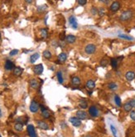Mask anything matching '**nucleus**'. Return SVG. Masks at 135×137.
Listing matches in <instances>:
<instances>
[{
    "label": "nucleus",
    "mask_w": 135,
    "mask_h": 137,
    "mask_svg": "<svg viewBox=\"0 0 135 137\" xmlns=\"http://www.w3.org/2000/svg\"><path fill=\"white\" fill-rule=\"evenodd\" d=\"M40 109L42 110V116L44 119H49L50 116H51V113L45 106H43L42 105H40Z\"/></svg>",
    "instance_id": "obj_8"
},
{
    "label": "nucleus",
    "mask_w": 135,
    "mask_h": 137,
    "mask_svg": "<svg viewBox=\"0 0 135 137\" xmlns=\"http://www.w3.org/2000/svg\"><path fill=\"white\" fill-rule=\"evenodd\" d=\"M37 127L39 129L43 130H47L50 129L48 124H47L44 121H37Z\"/></svg>",
    "instance_id": "obj_6"
},
{
    "label": "nucleus",
    "mask_w": 135,
    "mask_h": 137,
    "mask_svg": "<svg viewBox=\"0 0 135 137\" xmlns=\"http://www.w3.org/2000/svg\"><path fill=\"white\" fill-rule=\"evenodd\" d=\"M0 39H1V32H0Z\"/></svg>",
    "instance_id": "obj_46"
},
{
    "label": "nucleus",
    "mask_w": 135,
    "mask_h": 137,
    "mask_svg": "<svg viewBox=\"0 0 135 137\" xmlns=\"http://www.w3.org/2000/svg\"><path fill=\"white\" fill-rule=\"evenodd\" d=\"M108 64H109V60L107 59V58H103L101 61H100V66L101 67H107L108 66Z\"/></svg>",
    "instance_id": "obj_34"
},
{
    "label": "nucleus",
    "mask_w": 135,
    "mask_h": 137,
    "mask_svg": "<svg viewBox=\"0 0 135 137\" xmlns=\"http://www.w3.org/2000/svg\"><path fill=\"white\" fill-rule=\"evenodd\" d=\"M129 116H130V118L133 120V121H135V110H133L130 111Z\"/></svg>",
    "instance_id": "obj_39"
},
{
    "label": "nucleus",
    "mask_w": 135,
    "mask_h": 137,
    "mask_svg": "<svg viewBox=\"0 0 135 137\" xmlns=\"http://www.w3.org/2000/svg\"><path fill=\"white\" fill-rule=\"evenodd\" d=\"M77 3L80 6H85L87 3V0H77Z\"/></svg>",
    "instance_id": "obj_38"
},
{
    "label": "nucleus",
    "mask_w": 135,
    "mask_h": 137,
    "mask_svg": "<svg viewBox=\"0 0 135 137\" xmlns=\"http://www.w3.org/2000/svg\"><path fill=\"white\" fill-rule=\"evenodd\" d=\"M29 85H30V86H31L32 89H35V90L39 88V86H40V83H39V82L37 79H35V78L30 80V81H29Z\"/></svg>",
    "instance_id": "obj_17"
},
{
    "label": "nucleus",
    "mask_w": 135,
    "mask_h": 137,
    "mask_svg": "<svg viewBox=\"0 0 135 137\" xmlns=\"http://www.w3.org/2000/svg\"><path fill=\"white\" fill-rule=\"evenodd\" d=\"M65 38H66V37H65V32H62V33H61V37H60V39H61V40L63 41Z\"/></svg>",
    "instance_id": "obj_40"
},
{
    "label": "nucleus",
    "mask_w": 135,
    "mask_h": 137,
    "mask_svg": "<svg viewBox=\"0 0 135 137\" xmlns=\"http://www.w3.org/2000/svg\"><path fill=\"white\" fill-rule=\"evenodd\" d=\"M114 101L115 102V105H116L118 107H121L122 106V101H121V99L120 97H119V95H114Z\"/></svg>",
    "instance_id": "obj_24"
},
{
    "label": "nucleus",
    "mask_w": 135,
    "mask_h": 137,
    "mask_svg": "<svg viewBox=\"0 0 135 137\" xmlns=\"http://www.w3.org/2000/svg\"><path fill=\"white\" fill-rule=\"evenodd\" d=\"M69 23L74 29H77L78 23H77V19L75 18V16H70L69 17Z\"/></svg>",
    "instance_id": "obj_10"
},
{
    "label": "nucleus",
    "mask_w": 135,
    "mask_h": 137,
    "mask_svg": "<svg viewBox=\"0 0 135 137\" xmlns=\"http://www.w3.org/2000/svg\"><path fill=\"white\" fill-rule=\"evenodd\" d=\"M29 109H30V111L31 112L37 113L39 110H40V104H39L37 101H35V100H32V101H31V104H30Z\"/></svg>",
    "instance_id": "obj_4"
},
{
    "label": "nucleus",
    "mask_w": 135,
    "mask_h": 137,
    "mask_svg": "<svg viewBox=\"0 0 135 137\" xmlns=\"http://www.w3.org/2000/svg\"><path fill=\"white\" fill-rule=\"evenodd\" d=\"M0 137H2V136H1V135H0Z\"/></svg>",
    "instance_id": "obj_47"
},
{
    "label": "nucleus",
    "mask_w": 135,
    "mask_h": 137,
    "mask_svg": "<svg viewBox=\"0 0 135 137\" xmlns=\"http://www.w3.org/2000/svg\"><path fill=\"white\" fill-rule=\"evenodd\" d=\"M88 112H89V115L91 117H94V118H96V117L99 116V110L95 106H90L89 107Z\"/></svg>",
    "instance_id": "obj_3"
},
{
    "label": "nucleus",
    "mask_w": 135,
    "mask_h": 137,
    "mask_svg": "<svg viewBox=\"0 0 135 137\" xmlns=\"http://www.w3.org/2000/svg\"><path fill=\"white\" fill-rule=\"evenodd\" d=\"M47 9V6L46 5V4H43V5L38 6L37 11L38 13H43V12H45Z\"/></svg>",
    "instance_id": "obj_32"
},
{
    "label": "nucleus",
    "mask_w": 135,
    "mask_h": 137,
    "mask_svg": "<svg viewBox=\"0 0 135 137\" xmlns=\"http://www.w3.org/2000/svg\"><path fill=\"white\" fill-rule=\"evenodd\" d=\"M27 131L29 137H37V135L36 133L35 128L32 125H28L27 127Z\"/></svg>",
    "instance_id": "obj_7"
},
{
    "label": "nucleus",
    "mask_w": 135,
    "mask_h": 137,
    "mask_svg": "<svg viewBox=\"0 0 135 137\" xmlns=\"http://www.w3.org/2000/svg\"><path fill=\"white\" fill-rule=\"evenodd\" d=\"M15 68L14 63L10 60H7L5 62V64H4V69L6 71H12Z\"/></svg>",
    "instance_id": "obj_11"
},
{
    "label": "nucleus",
    "mask_w": 135,
    "mask_h": 137,
    "mask_svg": "<svg viewBox=\"0 0 135 137\" xmlns=\"http://www.w3.org/2000/svg\"><path fill=\"white\" fill-rule=\"evenodd\" d=\"M110 65H111V67H112L113 69L116 70V69L118 68V66H119V60L117 59V58H111L110 59Z\"/></svg>",
    "instance_id": "obj_22"
},
{
    "label": "nucleus",
    "mask_w": 135,
    "mask_h": 137,
    "mask_svg": "<svg viewBox=\"0 0 135 137\" xmlns=\"http://www.w3.org/2000/svg\"><path fill=\"white\" fill-rule=\"evenodd\" d=\"M83 137H92L91 136H89V135H86V136H84Z\"/></svg>",
    "instance_id": "obj_45"
},
{
    "label": "nucleus",
    "mask_w": 135,
    "mask_h": 137,
    "mask_svg": "<svg viewBox=\"0 0 135 137\" xmlns=\"http://www.w3.org/2000/svg\"><path fill=\"white\" fill-rule=\"evenodd\" d=\"M133 16H134V13L131 10L124 11L119 16V20L121 22H127L128 20H130L133 18Z\"/></svg>",
    "instance_id": "obj_1"
},
{
    "label": "nucleus",
    "mask_w": 135,
    "mask_h": 137,
    "mask_svg": "<svg viewBox=\"0 0 135 137\" xmlns=\"http://www.w3.org/2000/svg\"><path fill=\"white\" fill-rule=\"evenodd\" d=\"M100 3H104V4H108L109 2H110V0H99Z\"/></svg>",
    "instance_id": "obj_42"
},
{
    "label": "nucleus",
    "mask_w": 135,
    "mask_h": 137,
    "mask_svg": "<svg viewBox=\"0 0 135 137\" xmlns=\"http://www.w3.org/2000/svg\"><path fill=\"white\" fill-rule=\"evenodd\" d=\"M41 36L42 38H47L48 37V30L47 28H42L41 29Z\"/></svg>",
    "instance_id": "obj_31"
},
{
    "label": "nucleus",
    "mask_w": 135,
    "mask_h": 137,
    "mask_svg": "<svg viewBox=\"0 0 135 137\" xmlns=\"http://www.w3.org/2000/svg\"><path fill=\"white\" fill-rule=\"evenodd\" d=\"M70 122L71 123V125H73V126L75 127H79L81 125V120H80L79 118H77V117H71V118L69 119Z\"/></svg>",
    "instance_id": "obj_5"
},
{
    "label": "nucleus",
    "mask_w": 135,
    "mask_h": 137,
    "mask_svg": "<svg viewBox=\"0 0 135 137\" xmlns=\"http://www.w3.org/2000/svg\"><path fill=\"white\" fill-rule=\"evenodd\" d=\"M66 41L67 43H70V44H73V43L75 42L76 41V37L72 35V34H69L66 37Z\"/></svg>",
    "instance_id": "obj_20"
},
{
    "label": "nucleus",
    "mask_w": 135,
    "mask_h": 137,
    "mask_svg": "<svg viewBox=\"0 0 135 137\" xmlns=\"http://www.w3.org/2000/svg\"><path fill=\"white\" fill-rule=\"evenodd\" d=\"M43 66L42 64H37L33 67V71L36 75H41L43 72Z\"/></svg>",
    "instance_id": "obj_13"
},
{
    "label": "nucleus",
    "mask_w": 135,
    "mask_h": 137,
    "mask_svg": "<svg viewBox=\"0 0 135 137\" xmlns=\"http://www.w3.org/2000/svg\"><path fill=\"white\" fill-rule=\"evenodd\" d=\"M76 117L80 120H86L87 118V113L83 110H80L76 111Z\"/></svg>",
    "instance_id": "obj_14"
},
{
    "label": "nucleus",
    "mask_w": 135,
    "mask_h": 137,
    "mask_svg": "<svg viewBox=\"0 0 135 137\" xmlns=\"http://www.w3.org/2000/svg\"><path fill=\"white\" fill-rule=\"evenodd\" d=\"M56 78H57V81L60 84L64 83V77H63V74L61 71H57V73H56Z\"/></svg>",
    "instance_id": "obj_26"
},
{
    "label": "nucleus",
    "mask_w": 135,
    "mask_h": 137,
    "mask_svg": "<svg viewBox=\"0 0 135 137\" xmlns=\"http://www.w3.org/2000/svg\"><path fill=\"white\" fill-rule=\"evenodd\" d=\"M2 116H3V112H2L1 107H0V119H1V118H2Z\"/></svg>",
    "instance_id": "obj_44"
},
{
    "label": "nucleus",
    "mask_w": 135,
    "mask_h": 137,
    "mask_svg": "<svg viewBox=\"0 0 135 137\" xmlns=\"http://www.w3.org/2000/svg\"><path fill=\"white\" fill-rule=\"evenodd\" d=\"M39 57H40L39 53H33L31 56H30V62H31V63H35V62H36V61L38 60Z\"/></svg>",
    "instance_id": "obj_25"
},
{
    "label": "nucleus",
    "mask_w": 135,
    "mask_h": 137,
    "mask_svg": "<svg viewBox=\"0 0 135 137\" xmlns=\"http://www.w3.org/2000/svg\"><path fill=\"white\" fill-rule=\"evenodd\" d=\"M123 110H124V111L130 112L131 110H133V109H134V106H133L130 101H128L127 102H125V103L123 104Z\"/></svg>",
    "instance_id": "obj_15"
},
{
    "label": "nucleus",
    "mask_w": 135,
    "mask_h": 137,
    "mask_svg": "<svg viewBox=\"0 0 135 137\" xmlns=\"http://www.w3.org/2000/svg\"><path fill=\"white\" fill-rule=\"evenodd\" d=\"M18 53H19V50H18V49H12V51H11L10 53H9V56H16Z\"/></svg>",
    "instance_id": "obj_36"
},
{
    "label": "nucleus",
    "mask_w": 135,
    "mask_h": 137,
    "mask_svg": "<svg viewBox=\"0 0 135 137\" xmlns=\"http://www.w3.org/2000/svg\"><path fill=\"white\" fill-rule=\"evenodd\" d=\"M119 8H120V3H119V2H118V1L113 2L112 4H111L110 7V11L113 13H116L117 11L119 10Z\"/></svg>",
    "instance_id": "obj_9"
},
{
    "label": "nucleus",
    "mask_w": 135,
    "mask_h": 137,
    "mask_svg": "<svg viewBox=\"0 0 135 137\" xmlns=\"http://www.w3.org/2000/svg\"><path fill=\"white\" fill-rule=\"evenodd\" d=\"M14 130L17 132H21L23 130V124L20 122H17L14 125Z\"/></svg>",
    "instance_id": "obj_27"
},
{
    "label": "nucleus",
    "mask_w": 135,
    "mask_h": 137,
    "mask_svg": "<svg viewBox=\"0 0 135 137\" xmlns=\"http://www.w3.org/2000/svg\"><path fill=\"white\" fill-rule=\"evenodd\" d=\"M110 130H111V132H112L113 136H114V137H119L118 136V130H117L116 127L114 126L113 124H110Z\"/></svg>",
    "instance_id": "obj_30"
},
{
    "label": "nucleus",
    "mask_w": 135,
    "mask_h": 137,
    "mask_svg": "<svg viewBox=\"0 0 135 137\" xmlns=\"http://www.w3.org/2000/svg\"><path fill=\"white\" fill-rule=\"evenodd\" d=\"M61 126L62 129H65V128H66V127H67V125H66V123L63 122V121H62V122L61 123Z\"/></svg>",
    "instance_id": "obj_41"
},
{
    "label": "nucleus",
    "mask_w": 135,
    "mask_h": 137,
    "mask_svg": "<svg viewBox=\"0 0 135 137\" xmlns=\"http://www.w3.org/2000/svg\"><path fill=\"white\" fill-rule=\"evenodd\" d=\"M119 38H120L122 39H125V40H128V41H133L134 39V38H132V37L128 36V35H124V34H119Z\"/></svg>",
    "instance_id": "obj_33"
},
{
    "label": "nucleus",
    "mask_w": 135,
    "mask_h": 137,
    "mask_svg": "<svg viewBox=\"0 0 135 137\" xmlns=\"http://www.w3.org/2000/svg\"><path fill=\"white\" fill-rule=\"evenodd\" d=\"M25 2H26V3H27V4H31V3H32L33 0H25Z\"/></svg>",
    "instance_id": "obj_43"
},
{
    "label": "nucleus",
    "mask_w": 135,
    "mask_h": 137,
    "mask_svg": "<svg viewBox=\"0 0 135 137\" xmlns=\"http://www.w3.org/2000/svg\"><path fill=\"white\" fill-rule=\"evenodd\" d=\"M79 106L81 109H86L87 107H88V102H87L86 100H81V101H80L79 102Z\"/></svg>",
    "instance_id": "obj_29"
},
{
    "label": "nucleus",
    "mask_w": 135,
    "mask_h": 137,
    "mask_svg": "<svg viewBox=\"0 0 135 137\" xmlns=\"http://www.w3.org/2000/svg\"><path fill=\"white\" fill-rule=\"evenodd\" d=\"M23 69L20 67H16L13 69V74L15 76H17V77L21 76L22 74H23Z\"/></svg>",
    "instance_id": "obj_23"
},
{
    "label": "nucleus",
    "mask_w": 135,
    "mask_h": 137,
    "mask_svg": "<svg viewBox=\"0 0 135 137\" xmlns=\"http://www.w3.org/2000/svg\"><path fill=\"white\" fill-rule=\"evenodd\" d=\"M86 87L89 89V90H93L94 88L95 87V82L94 81V80H88V81L86 82Z\"/></svg>",
    "instance_id": "obj_21"
},
{
    "label": "nucleus",
    "mask_w": 135,
    "mask_h": 137,
    "mask_svg": "<svg viewBox=\"0 0 135 137\" xmlns=\"http://www.w3.org/2000/svg\"><path fill=\"white\" fill-rule=\"evenodd\" d=\"M107 87H108V89L110 91H117L119 89V86H118V84H117L116 82H109V83H108Z\"/></svg>",
    "instance_id": "obj_18"
},
{
    "label": "nucleus",
    "mask_w": 135,
    "mask_h": 137,
    "mask_svg": "<svg viewBox=\"0 0 135 137\" xmlns=\"http://www.w3.org/2000/svg\"><path fill=\"white\" fill-rule=\"evenodd\" d=\"M90 13H91V14L92 15L95 16V15L98 14V8H95V7H92V8L90 9Z\"/></svg>",
    "instance_id": "obj_37"
},
{
    "label": "nucleus",
    "mask_w": 135,
    "mask_h": 137,
    "mask_svg": "<svg viewBox=\"0 0 135 137\" xmlns=\"http://www.w3.org/2000/svg\"><path fill=\"white\" fill-rule=\"evenodd\" d=\"M42 56H43V57L46 58V59H51V56H52V54L51 52L49 51V50H45L44 52H43V53H42Z\"/></svg>",
    "instance_id": "obj_28"
},
{
    "label": "nucleus",
    "mask_w": 135,
    "mask_h": 137,
    "mask_svg": "<svg viewBox=\"0 0 135 137\" xmlns=\"http://www.w3.org/2000/svg\"><path fill=\"white\" fill-rule=\"evenodd\" d=\"M71 84L75 86H79L81 84V80H80V77H78V76L72 77V78H71Z\"/></svg>",
    "instance_id": "obj_16"
},
{
    "label": "nucleus",
    "mask_w": 135,
    "mask_h": 137,
    "mask_svg": "<svg viewBox=\"0 0 135 137\" xmlns=\"http://www.w3.org/2000/svg\"><path fill=\"white\" fill-rule=\"evenodd\" d=\"M67 60V54L66 53H61L58 55V62L60 63H64Z\"/></svg>",
    "instance_id": "obj_19"
},
{
    "label": "nucleus",
    "mask_w": 135,
    "mask_h": 137,
    "mask_svg": "<svg viewBox=\"0 0 135 137\" xmlns=\"http://www.w3.org/2000/svg\"><path fill=\"white\" fill-rule=\"evenodd\" d=\"M97 47L93 43H90V44H87L86 47H85V53L88 55H92L96 52Z\"/></svg>",
    "instance_id": "obj_2"
},
{
    "label": "nucleus",
    "mask_w": 135,
    "mask_h": 137,
    "mask_svg": "<svg viewBox=\"0 0 135 137\" xmlns=\"http://www.w3.org/2000/svg\"><path fill=\"white\" fill-rule=\"evenodd\" d=\"M98 14H99V17H103L105 14V9L104 8H99L98 9Z\"/></svg>",
    "instance_id": "obj_35"
},
{
    "label": "nucleus",
    "mask_w": 135,
    "mask_h": 137,
    "mask_svg": "<svg viewBox=\"0 0 135 137\" xmlns=\"http://www.w3.org/2000/svg\"><path fill=\"white\" fill-rule=\"evenodd\" d=\"M125 79L128 82H132L135 79V72L133 71H128L125 73L124 75Z\"/></svg>",
    "instance_id": "obj_12"
}]
</instances>
